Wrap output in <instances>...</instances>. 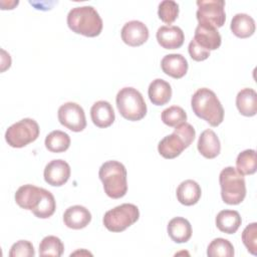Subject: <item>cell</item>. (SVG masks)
<instances>
[{
	"mask_svg": "<svg viewBox=\"0 0 257 257\" xmlns=\"http://www.w3.org/2000/svg\"><path fill=\"white\" fill-rule=\"evenodd\" d=\"M91 221V214L83 206L74 205L68 207L63 213V223L66 227L74 230L85 228Z\"/></svg>",
	"mask_w": 257,
	"mask_h": 257,
	"instance_id": "e0dca14e",
	"label": "cell"
},
{
	"mask_svg": "<svg viewBox=\"0 0 257 257\" xmlns=\"http://www.w3.org/2000/svg\"><path fill=\"white\" fill-rule=\"evenodd\" d=\"M195 137L196 132L193 125L187 121L182 122L175 126L173 134L160 141L158 152L165 159H175L193 143Z\"/></svg>",
	"mask_w": 257,
	"mask_h": 257,
	"instance_id": "277c9868",
	"label": "cell"
},
{
	"mask_svg": "<svg viewBox=\"0 0 257 257\" xmlns=\"http://www.w3.org/2000/svg\"><path fill=\"white\" fill-rule=\"evenodd\" d=\"M188 51L191 58L195 61H203L210 56V51L201 47L194 39H192L188 46Z\"/></svg>",
	"mask_w": 257,
	"mask_h": 257,
	"instance_id": "836d02e7",
	"label": "cell"
},
{
	"mask_svg": "<svg viewBox=\"0 0 257 257\" xmlns=\"http://www.w3.org/2000/svg\"><path fill=\"white\" fill-rule=\"evenodd\" d=\"M67 25L72 32L86 37H96L102 30V19L92 6H79L70 9Z\"/></svg>",
	"mask_w": 257,
	"mask_h": 257,
	"instance_id": "7a4b0ae2",
	"label": "cell"
},
{
	"mask_svg": "<svg viewBox=\"0 0 257 257\" xmlns=\"http://www.w3.org/2000/svg\"><path fill=\"white\" fill-rule=\"evenodd\" d=\"M197 148L199 153L206 159H214L221 152V143L216 133L210 128L201 133Z\"/></svg>",
	"mask_w": 257,
	"mask_h": 257,
	"instance_id": "d6986e66",
	"label": "cell"
},
{
	"mask_svg": "<svg viewBox=\"0 0 257 257\" xmlns=\"http://www.w3.org/2000/svg\"><path fill=\"white\" fill-rule=\"evenodd\" d=\"M120 115L131 121H138L147 114V104L142 93L134 87L121 88L115 97Z\"/></svg>",
	"mask_w": 257,
	"mask_h": 257,
	"instance_id": "8992f818",
	"label": "cell"
},
{
	"mask_svg": "<svg viewBox=\"0 0 257 257\" xmlns=\"http://www.w3.org/2000/svg\"><path fill=\"white\" fill-rule=\"evenodd\" d=\"M198 10L196 12L199 24H207L215 28H220L226 20L225 1L223 0H198Z\"/></svg>",
	"mask_w": 257,
	"mask_h": 257,
	"instance_id": "9c48e42d",
	"label": "cell"
},
{
	"mask_svg": "<svg viewBox=\"0 0 257 257\" xmlns=\"http://www.w3.org/2000/svg\"><path fill=\"white\" fill-rule=\"evenodd\" d=\"M44 145L51 153H63L68 150L70 146V138L62 131H52L46 136Z\"/></svg>",
	"mask_w": 257,
	"mask_h": 257,
	"instance_id": "484cf974",
	"label": "cell"
},
{
	"mask_svg": "<svg viewBox=\"0 0 257 257\" xmlns=\"http://www.w3.org/2000/svg\"><path fill=\"white\" fill-rule=\"evenodd\" d=\"M161 118L166 125L175 127L187 120V113L181 106L172 105L162 111Z\"/></svg>",
	"mask_w": 257,
	"mask_h": 257,
	"instance_id": "f546056e",
	"label": "cell"
},
{
	"mask_svg": "<svg viewBox=\"0 0 257 257\" xmlns=\"http://www.w3.org/2000/svg\"><path fill=\"white\" fill-rule=\"evenodd\" d=\"M193 39L201 47L209 51L218 49L222 42V38L218 29L207 24H198L195 29V35Z\"/></svg>",
	"mask_w": 257,
	"mask_h": 257,
	"instance_id": "9a60e30c",
	"label": "cell"
},
{
	"mask_svg": "<svg viewBox=\"0 0 257 257\" xmlns=\"http://www.w3.org/2000/svg\"><path fill=\"white\" fill-rule=\"evenodd\" d=\"M161 67L164 73L179 79L186 75L189 65L185 56L180 53H171L163 57L161 60Z\"/></svg>",
	"mask_w": 257,
	"mask_h": 257,
	"instance_id": "2e32d148",
	"label": "cell"
},
{
	"mask_svg": "<svg viewBox=\"0 0 257 257\" xmlns=\"http://www.w3.org/2000/svg\"><path fill=\"white\" fill-rule=\"evenodd\" d=\"M236 106L244 116H254L257 112V93L253 88H243L236 96Z\"/></svg>",
	"mask_w": 257,
	"mask_h": 257,
	"instance_id": "603a6c76",
	"label": "cell"
},
{
	"mask_svg": "<svg viewBox=\"0 0 257 257\" xmlns=\"http://www.w3.org/2000/svg\"><path fill=\"white\" fill-rule=\"evenodd\" d=\"M57 116L59 122L72 132H82L86 126L84 110L76 102L68 101L60 105Z\"/></svg>",
	"mask_w": 257,
	"mask_h": 257,
	"instance_id": "30bf717a",
	"label": "cell"
},
{
	"mask_svg": "<svg viewBox=\"0 0 257 257\" xmlns=\"http://www.w3.org/2000/svg\"><path fill=\"white\" fill-rule=\"evenodd\" d=\"M217 228L226 234H234L239 229L242 219L240 214L235 210H222L215 219Z\"/></svg>",
	"mask_w": 257,
	"mask_h": 257,
	"instance_id": "cb8c5ba5",
	"label": "cell"
},
{
	"mask_svg": "<svg viewBox=\"0 0 257 257\" xmlns=\"http://www.w3.org/2000/svg\"><path fill=\"white\" fill-rule=\"evenodd\" d=\"M8 255L9 257H33L35 250L30 241L19 240L11 246Z\"/></svg>",
	"mask_w": 257,
	"mask_h": 257,
	"instance_id": "d6a6232c",
	"label": "cell"
},
{
	"mask_svg": "<svg viewBox=\"0 0 257 257\" xmlns=\"http://www.w3.org/2000/svg\"><path fill=\"white\" fill-rule=\"evenodd\" d=\"M221 197L228 205H238L245 199L246 183L244 176L236 168L226 167L219 175Z\"/></svg>",
	"mask_w": 257,
	"mask_h": 257,
	"instance_id": "5b68a950",
	"label": "cell"
},
{
	"mask_svg": "<svg viewBox=\"0 0 257 257\" xmlns=\"http://www.w3.org/2000/svg\"><path fill=\"white\" fill-rule=\"evenodd\" d=\"M191 106L194 113L211 126H218L224 119V108L219 98L213 90L207 87L199 88L194 92Z\"/></svg>",
	"mask_w": 257,
	"mask_h": 257,
	"instance_id": "6da1fadb",
	"label": "cell"
},
{
	"mask_svg": "<svg viewBox=\"0 0 257 257\" xmlns=\"http://www.w3.org/2000/svg\"><path fill=\"white\" fill-rule=\"evenodd\" d=\"M38 251L40 256L60 257L63 254L64 245L58 237L49 235L41 240Z\"/></svg>",
	"mask_w": 257,
	"mask_h": 257,
	"instance_id": "83f0119b",
	"label": "cell"
},
{
	"mask_svg": "<svg viewBox=\"0 0 257 257\" xmlns=\"http://www.w3.org/2000/svg\"><path fill=\"white\" fill-rule=\"evenodd\" d=\"M90 117L94 125L105 128L113 123L115 115L112 105L108 101L98 100L90 108Z\"/></svg>",
	"mask_w": 257,
	"mask_h": 257,
	"instance_id": "ac0fdd59",
	"label": "cell"
},
{
	"mask_svg": "<svg viewBox=\"0 0 257 257\" xmlns=\"http://www.w3.org/2000/svg\"><path fill=\"white\" fill-rule=\"evenodd\" d=\"M157 41L165 49L180 48L185 41V34L179 26L164 25L157 30Z\"/></svg>",
	"mask_w": 257,
	"mask_h": 257,
	"instance_id": "5bb4252c",
	"label": "cell"
},
{
	"mask_svg": "<svg viewBox=\"0 0 257 257\" xmlns=\"http://www.w3.org/2000/svg\"><path fill=\"white\" fill-rule=\"evenodd\" d=\"M242 242L252 255H257V223L253 222L242 232Z\"/></svg>",
	"mask_w": 257,
	"mask_h": 257,
	"instance_id": "1f68e13d",
	"label": "cell"
},
{
	"mask_svg": "<svg viewBox=\"0 0 257 257\" xmlns=\"http://www.w3.org/2000/svg\"><path fill=\"white\" fill-rule=\"evenodd\" d=\"M120 35L125 44L137 47L143 45L149 39V29L142 21L132 20L122 26Z\"/></svg>",
	"mask_w": 257,
	"mask_h": 257,
	"instance_id": "4fadbf2b",
	"label": "cell"
},
{
	"mask_svg": "<svg viewBox=\"0 0 257 257\" xmlns=\"http://www.w3.org/2000/svg\"><path fill=\"white\" fill-rule=\"evenodd\" d=\"M44 181L53 187L63 186L70 177V167L64 160H52L44 168Z\"/></svg>",
	"mask_w": 257,
	"mask_h": 257,
	"instance_id": "7c38bea8",
	"label": "cell"
},
{
	"mask_svg": "<svg viewBox=\"0 0 257 257\" xmlns=\"http://www.w3.org/2000/svg\"><path fill=\"white\" fill-rule=\"evenodd\" d=\"M98 177L103 185L104 193L111 199L122 198L127 192L126 170L117 161L103 163L98 171Z\"/></svg>",
	"mask_w": 257,
	"mask_h": 257,
	"instance_id": "3957f363",
	"label": "cell"
},
{
	"mask_svg": "<svg viewBox=\"0 0 257 257\" xmlns=\"http://www.w3.org/2000/svg\"><path fill=\"white\" fill-rule=\"evenodd\" d=\"M257 169L256 151L252 149L241 152L236 159V170L243 176L253 175Z\"/></svg>",
	"mask_w": 257,
	"mask_h": 257,
	"instance_id": "4316f807",
	"label": "cell"
},
{
	"mask_svg": "<svg viewBox=\"0 0 257 257\" xmlns=\"http://www.w3.org/2000/svg\"><path fill=\"white\" fill-rule=\"evenodd\" d=\"M140 218L139 208L130 203H124L105 212L102 223L110 232H122Z\"/></svg>",
	"mask_w": 257,
	"mask_h": 257,
	"instance_id": "52a82bcc",
	"label": "cell"
},
{
	"mask_svg": "<svg viewBox=\"0 0 257 257\" xmlns=\"http://www.w3.org/2000/svg\"><path fill=\"white\" fill-rule=\"evenodd\" d=\"M167 231L170 238L176 243H186L192 237V226L183 217H175L170 220Z\"/></svg>",
	"mask_w": 257,
	"mask_h": 257,
	"instance_id": "44dd1931",
	"label": "cell"
},
{
	"mask_svg": "<svg viewBox=\"0 0 257 257\" xmlns=\"http://www.w3.org/2000/svg\"><path fill=\"white\" fill-rule=\"evenodd\" d=\"M255 21L246 13H237L233 16L230 24L232 33L239 38H248L255 32Z\"/></svg>",
	"mask_w": 257,
	"mask_h": 257,
	"instance_id": "d4e9b609",
	"label": "cell"
},
{
	"mask_svg": "<svg viewBox=\"0 0 257 257\" xmlns=\"http://www.w3.org/2000/svg\"><path fill=\"white\" fill-rule=\"evenodd\" d=\"M47 190L43 188L36 187L34 185H23L18 188L15 193L16 204L25 210H30L34 213L43 201Z\"/></svg>",
	"mask_w": 257,
	"mask_h": 257,
	"instance_id": "8fae6325",
	"label": "cell"
},
{
	"mask_svg": "<svg viewBox=\"0 0 257 257\" xmlns=\"http://www.w3.org/2000/svg\"><path fill=\"white\" fill-rule=\"evenodd\" d=\"M202 190L200 185L194 180H185L177 188L176 196L178 201L185 206L197 204L201 198Z\"/></svg>",
	"mask_w": 257,
	"mask_h": 257,
	"instance_id": "ffe728a7",
	"label": "cell"
},
{
	"mask_svg": "<svg viewBox=\"0 0 257 257\" xmlns=\"http://www.w3.org/2000/svg\"><path fill=\"white\" fill-rule=\"evenodd\" d=\"M234 254L232 243L224 238L212 240L207 248V255L209 257H233Z\"/></svg>",
	"mask_w": 257,
	"mask_h": 257,
	"instance_id": "f1b7e54d",
	"label": "cell"
},
{
	"mask_svg": "<svg viewBox=\"0 0 257 257\" xmlns=\"http://www.w3.org/2000/svg\"><path fill=\"white\" fill-rule=\"evenodd\" d=\"M148 94L153 104L164 105L171 100V84L162 78H156L150 83L148 88Z\"/></svg>",
	"mask_w": 257,
	"mask_h": 257,
	"instance_id": "7402d4cb",
	"label": "cell"
},
{
	"mask_svg": "<svg viewBox=\"0 0 257 257\" xmlns=\"http://www.w3.org/2000/svg\"><path fill=\"white\" fill-rule=\"evenodd\" d=\"M40 128L33 118H22L10 125L5 133V140L12 148H23L37 140Z\"/></svg>",
	"mask_w": 257,
	"mask_h": 257,
	"instance_id": "ba28073f",
	"label": "cell"
},
{
	"mask_svg": "<svg viewBox=\"0 0 257 257\" xmlns=\"http://www.w3.org/2000/svg\"><path fill=\"white\" fill-rule=\"evenodd\" d=\"M159 18L167 23H173L179 15V4L173 0H164L159 4L158 8Z\"/></svg>",
	"mask_w": 257,
	"mask_h": 257,
	"instance_id": "4dcf8cb0",
	"label": "cell"
}]
</instances>
